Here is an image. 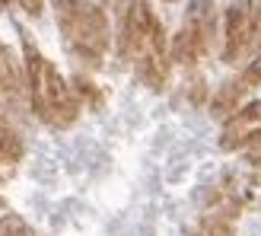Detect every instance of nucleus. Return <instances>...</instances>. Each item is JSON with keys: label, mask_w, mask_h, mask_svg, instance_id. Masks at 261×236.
I'll return each mask as SVG.
<instances>
[{"label": "nucleus", "mask_w": 261, "mask_h": 236, "mask_svg": "<svg viewBox=\"0 0 261 236\" xmlns=\"http://www.w3.org/2000/svg\"><path fill=\"white\" fill-rule=\"evenodd\" d=\"M25 7H29V13H38V0H22Z\"/></svg>", "instance_id": "obj_1"}]
</instances>
